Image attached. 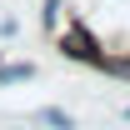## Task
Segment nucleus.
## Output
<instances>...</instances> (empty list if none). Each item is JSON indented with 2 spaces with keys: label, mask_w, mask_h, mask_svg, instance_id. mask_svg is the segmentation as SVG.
I'll use <instances>...</instances> for the list:
<instances>
[{
  "label": "nucleus",
  "mask_w": 130,
  "mask_h": 130,
  "mask_svg": "<svg viewBox=\"0 0 130 130\" xmlns=\"http://www.w3.org/2000/svg\"><path fill=\"white\" fill-rule=\"evenodd\" d=\"M55 45H60V55H70V60H80V65H95L105 60V50H100V40L85 25H65V30H55Z\"/></svg>",
  "instance_id": "f257e3e1"
},
{
  "label": "nucleus",
  "mask_w": 130,
  "mask_h": 130,
  "mask_svg": "<svg viewBox=\"0 0 130 130\" xmlns=\"http://www.w3.org/2000/svg\"><path fill=\"white\" fill-rule=\"evenodd\" d=\"M35 120H40V125H50V130H75V120H70L60 105H45V110L35 115Z\"/></svg>",
  "instance_id": "7ed1b4c3"
},
{
  "label": "nucleus",
  "mask_w": 130,
  "mask_h": 130,
  "mask_svg": "<svg viewBox=\"0 0 130 130\" xmlns=\"http://www.w3.org/2000/svg\"><path fill=\"white\" fill-rule=\"evenodd\" d=\"M25 80H35V65H30V60L0 65V85H25Z\"/></svg>",
  "instance_id": "f03ea898"
},
{
  "label": "nucleus",
  "mask_w": 130,
  "mask_h": 130,
  "mask_svg": "<svg viewBox=\"0 0 130 130\" xmlns=\"http://www.w3.org/2000/svg\"><path fill=\"white\" fill-rule=\"evenodd\" d=\"M100 70H110V75L130 80V50H120V55H105V60H100Z\"/></svg>",
  "instance_id": "20e7f679"
}]
</instances>
